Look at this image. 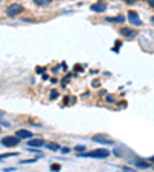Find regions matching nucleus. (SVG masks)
I'll use <instances>...</instances> for the list:
<instances>
[{"mask_svg":"<svg viewBox=\"0 0 154 172\" xmlns=\"http://www.w3.org/2000/svg\"><path fill=\"white\" fill-rule=\"evenodd\" d=\"M82 157H93V158H106V157H110V151L108 149H94L91 152H82Z\"/></svg>","mask_w":154,"mask_h":172,"instance_id":"nucleus-1","label":"nucleus"},{"mask_svg":"<svg viewBox=\"0 0 154 172\" xmlns=\"http://www.w3.org/2000/svg\"><path fill=\"white\" fill-rule=\"evenodd\" d=\"M3 144V146H6V148H14V146H17V144L20 143V138L17 137V135H8V137H3L2 138V141H0Z\"/></svg>","mask_w":154,"mask_h":172,"instance_id":"nucleus-2","label":"nucleus"},{"mask_svg":"<svg viewBox=\"0 0 154 172\" xmlns=\"http://www.w3.org/2000/svg\"><path fill=\"white\" fill-rule=\"evenodd\" d=\"M23 11V6L19 5V3H12L6 8V15L8 17H15V15H19L20 12Z\"/></svg>","mask_w":154,"mask_h":172,"instance_id":"nucleus-3","label":"nucleus"},{"mask_svg":"<svg viewBox=\"0 0 154 172\" xmlns=\"http://www.w3.org/2000/svg\"><path fill=\"white\" fill-rule=\"evenodd\" d=\"M93 141H96V143H100V144H108V146H111V144H114V140L108 138L106 135H103V134H97V135H93Z\"/></svg>","mask_w":154,"mask_h":172,"instance_id":"nucleus-4","label":"nucleus"},{"mask_svg":"<svg viewBox=\"0 0 154 172\" xmlns=\"http://www.w3.org/2000/svg\"><path fill=\"white\" fill-rule=\"evenodd\" d=\"M128 20H130V23H133L134 26H140V25H142V22H140V19H139V14L136 12V11H130V12H128Z\"/></svg>","mask_w":154,"mask_h":172,"instance_id":"nucleus-5","label":"nucleus"},{"mask_svg":"<svg viewBox=\"0 0 154 172\" xmlns=\"http://www.w3.org/2000/svg\"><path fill=\"white\" fill-rule=\"evenodd\" d=\"M15 135H17L20 140H29V138H32V134H31V131H28V129H19V131L15 132Z\"/></svg>","mask_w":154,"mask_h":172,"instance_id":"nucleus-6","label":"nucleus"},{"mask_svg":"<svg viewBox=\"0 0 154 172\" xmlns=\"http://www.w3.org/2000/svg\"><path fill=\"white\" fill-rule=\"evenodd\" d=\"M91 11H94V12H105V11H106V3L97 2V3L91 5Z\"/></svg>","mask_w":154,"mask_h":172,"instance_id":"nucleus-7","label":"nucleus"},{"mask_svg":"<svg viewBox=\"0 0 154 172\" xmlns=\"http://www.w3.org/2000/svg\"><path fill=\"white\" fill-rule=\"evenodd\" d=\"M28 146H31V148H42V146H45V140L43 138H29Z\"/></svg>","mask_w":154,"mask_h":172,"instance_id":"nucleus-8","label":"nucleus"},{"mask_svg":"<svg viewBox=\"0 0 154 172\" xmlns=\"http://www.w3.org/2000/svg\"><path fill=\"white\" fill-rule=\"evenodd\" d=\"M120 34L125 35V37H134V35H136V31L131 29V28H122V29H120Z\"/></svg>","mask_w":154,"mask_h":172,"instance_id":"nucleus-9","label":"nucleus"},{"mask_svg":"<svg viewBox=\"0 0 154 172\" xmlns=\"http://www.w3.org/2000/svg\"><path fill=\"white\" fill-rule=\"evenodd\" d=\"M106 22H125V17L123 15H117V17H106V19H105Z\"/></svg>","mask_w":154,"mask_h":172,"instance_id":"nucleus-10","label":"nucleus"},{"mask_svg":"<svg viewBox=\"0 0 154 172\" xmlns=\"http://www.w3.org/2000/svg\"><path fill=\"white\" fill-rule=\"evenodd\" d=\"M19 155V152H9V154H0V161L3 158H8V157H17Z\"/></svg>","mask_w":154,"mask_h":172,"instance_id":"nucleus-11","label":"nucleus"},{"mask_svg":"<svg viewBox=\"0 0 154 172\" xmlns=\"http://www.w3.org/2000/svg\"><path fill=\"white\" fill-rule=\"evenodd\" d=\"M34 3L39 5V6H46V5L51 3V0H34Z\"/></svg>","mask_w":154,"mask_h":172,"instance_id":"nucleus-12","label":"nucleus"},{"mask_svg":"<svg viewBox=\"0 0 154 172\" xmlns=\"http://www.w3.org/2000/svg\"><path fill=\"white\" fill-rule=\"evenodd\" d=\"M46 148H48V149H51V151H59V149H60V146H59L57 143H49Z\"/></svg>","mask_w":154,"mask_h":172,"instance_id":"nucleus-13","label":"nucleus"},{"mask_svg":"<svg viewBox=\"0 0 154 172\" xmlns=\"http://www.w3.org/2000/svg\"><path fill=\"white\" fill-rule=\"evenodd\" d=\"M136 165H137L139 168H143V169H147V168L150 166V165H148V163H143V161H139V160H137V161H136Z\"/></svg>","mask_w":154,"mask_h":172,"instance_id":"nucleus-14","label":"nucleus"},{"mask_svg":"<svg viewBox=\"0 0 154 172\" xmlns=\"http://www.w3.org/2000/svg\"><path fill=\"white\" fill-rule=\"evenodd\" d=\"M57 97H59V92H57V91H51V97H49L51 100H56Z\"/></svg>","mask_w":154,"mask_h":172,"instance_id":"nucleus-15","label":"nucleus"},{"mask_svg":"<svg viewBox=\"0 0 154 172\" xmlns=\"http://www.w3.org/2000/svg\"><path fill=\"white\" fill-rule=\"evenodd\" d=\"M76 151L77 152H85V146L83 144H79V146H76Z\"/></svg>","mask_w":154,"mask_h":172,"instance_id":"nucleus-16","label":"nucleus"},{"mask_svg":"<svg viewBox=\"0 0 154 172\" xmlns=\"http://www.w3.org/2000/svg\"><path fill=\"white\" fill-rule=\"evenodd\" d=\"M68 81H69V77H65V78H63V80H62V86H63V88H65V86H66V83H68Z\"/></svg>","mask_w":154,"mask_h":172,"instance_id":"nucleus-17","label":"nucleus"},{"mask_svg":"<svg viewBox=\"0 0 154 172\" xmlns=\"http://www.w3.org/2000/svg\"><path fill=\"white\" fill-rule=\"evenodd\" d=\"M106 102H108V103H114V98H113V95H108V97H106Z\"/></svg>","mask_w":154,"mask_h":172,"instance_id":"nucleus-18","label":"nucleus"},{"mask_svg":"<svg viewBox=\"0 0 154 172\" xmlns=\"http://www.w3.org/2000/svg\"><path fill=\"white\" fill-rule=\"evenodd\" d=\"M51 169H52V171H59V169H60V165H52Z\"/></svg>","mask_w":154,"mask_h":172,"instance_id":"nucleus-19","label":"nucleus"},{"mask_svg":"<svg viewBox=\"0 0 154 172\" xmlns=\"http://www.w3.org/2000/svg\"><path fill=\"white\" fill-rule=\"evenodd\" d=\"M0 124H2V126H5V128H9V123H6V121H2V120H0Z\"/></svg>","mask_w":154,"mask_h":172,"instance_id":"nucleus-20","label":"nucleus"},{"mask_svg":"<svg viewBox=\"0 0 154 172\" xmlns=\"http://www.w3.org/2000/svg\"><path fill=\"white\" fill-rule=\"evenodd\" d=\"M62 152H63V154H69V149H68V148H62Z\"/></svg>","mask_w":154,"mask_h":172,"instance_id":"nucleus-21","label":"nucleus"},{"mask_svg":"<svg viewBox=\"0 0 154 172\" xmlns=\"http://www.w3.org/2000/svg\"><path fill=\"white\" fill-rule=\"evenodd\" d=\"M5 171H6V172H14V171H15V169H14V168H6V169H5Z\"/></svg>","mask_w":154,"mask_h":172,"instance_id":"nucleus-22","label":"nucleus"},{"mask_svg":"<svg viewBox=\"0 0 154 172\" xmlns=\"http://www.w3.org/2000/svg\"><path fill=\"white\" fill-rule=\"evenodd\" d=\"M114 154H116V155H117V157H119V155H120V151H119V149H117V148H116V149H114Z\"/></svg>","mask_w":154,"mask_h":172,"instance_id":"nucleus-23","label":"nucleus"},{"mask_svg":"<svg viewBox=\"0 0 154 172\" xmlns=\"http://www.w3.org/2000/svg\"><path fill=\"white\" fill-rule=\"evenodd\" d=\"M148 161H150V163H154V157H151V158H148Z\"/></svg>","mask_w":154,"mask_h":172,"instance_id":"nucleus-24","label":"nucleus"},{"mask_svg":"<svg viewBox=\"0 0 154 172\" xmlns=\"http://www.w3.org/2000/svg\"><path fill=\"white\" fill-rule=\"evenodd\" d=\"M3 115H5V112H3V111H0V118H2Z\"/></svg>","mask_w":154,"mask_h":172,"instance_id":"nucleus-25","label":"nucleus"},{"mask_svg":"<svg viewBox=\"0 0 154 172\" xmlns=\"http://www.w3.org/2000/svg\"><path fill=\"white\" fill-rule=\"evenodd\" d=\"M148 2H150V3H151L153 6H154V0H148Z\"/></svg>","mask_w":154,"mask_h":172,"instance_id":"nucleus-26","label":"nucleus"},{"mask_svg":"<svg viewBox=\"0 0 154 172\" xmlns=\"http://www.w3.org/2000/svg\"><path fill=\"white\" fill-rule=\"evenodd\" d=\"M126 2H130V3H133V2H136V0H126Z\"/></svg>","mask_w":154,"mask_h":172,"instance_id":"nucleus-27","label":"nucleus"},{"mask_svg":"<svg viewBox=\"0 0 154 172\" xmlns=\"http://www.w3.org/2000/svg\"><path fill=\"white\" fill-rule=\"evenodd\" d=\"M151 22H153V25H154V17H153V19H151Z\"/></svg>","mask_w":154,"mask_h":172,"instance_id":"nucleus-28","label":"nucleus"},{"mask_svg":"<svg viewBox=\"0 0 154 172\" xmlns=\"http://www.w3.org/2000/svg\"><path fill=\"white\" fill-rule=\"evenodd\" d=\"M99 2H102V0H99Z\"/></svg>","mask_w":154,"mask_h":172,"instance_id":"nucleus-29","label":"nucleus"},{"mask_svg":"<svg viewBox=\"0 0 154 172\" xmlns=\"http://www.w3.org/2000/svg\"><path fill=\"white\" fill-rule=\"evenodd\" d=\"M0 2H2V0H0Z\"/></svg>","mask_w":154,"mask_h":172,"instance_id":"nucleus-30","label":"nucleus"}]
</instances>
